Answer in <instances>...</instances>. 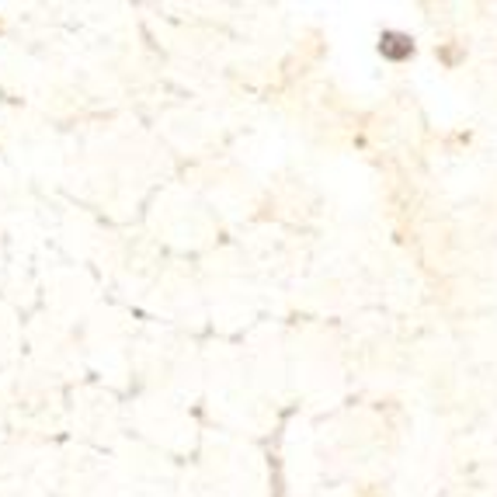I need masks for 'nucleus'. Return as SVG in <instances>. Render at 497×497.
Masks as SVG:
<instances>
[{"instance_id": "obj_1", "label": "nucleus", "mask_w": 497, "mask_h": 497, "mask_svg": "<svg viewBox=\"0 0 497 497\" xmlns=\"http://www.w3.org/2000/svg\"><path fill=\"white\" fill-rule=\"evenodd\" d=\"M380 52H383L386 60H404V56H410V52H414V45H410V39H407V35L386 32L383 39H380Z\"/></svg>"}]
</instances>
